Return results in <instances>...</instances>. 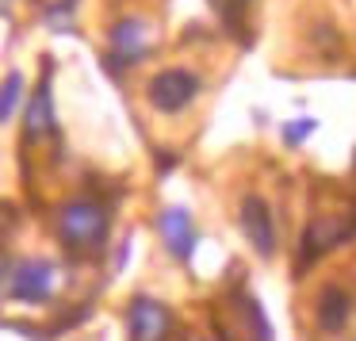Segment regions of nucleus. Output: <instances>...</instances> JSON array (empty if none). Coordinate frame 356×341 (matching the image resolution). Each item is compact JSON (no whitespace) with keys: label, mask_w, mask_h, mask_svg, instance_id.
<instances>
[{"label":"nucleus","mask_w":356,"mask_h":341,"mask_svg":"<svg viewBox=\"0 0 356 341\" xmlns=\"http://www.w3.org/2000/svg\"><path fill=\"white\" fill-rule=\"evenodd\" d=\"M8 276V253H4V249H0V280Z\"/></svg>","instance_id":"obj_11"},{"label":"nucleus","mask_w":356,"mask_h":341,"mask_svg":"<svg viewBox=\"0 0 356 341\" xmlns=\"http://www.w3.org/2000/svg\"><path fill=\"white\" fill-rule=\"evenodd\" d=\"M19 100H24V73L12 70L8 77L0 81V127H4L12 116H16Z\"/></svg>","instance_id":"obj_10"},{"label":"nucleus","mask_w":356,"mask_h":341,"mask_svg":"<svg viewBox=\"0 0 356 341\" xmlns=\"http://www.w3.org/2000/svg\"><path fill=\"white\" fill-rule=\"evenodd\" d=\"M157 230H161V241L177 261H188L195 253V226H192V215L184 207H165L157 215Z\"/></svg>","instance_id":"obj_8"},{"label":"nucleus","mask_w":356,"mask_h":341,"mask_svg":"<svg viewBox=\"0 0 356 341\" xmlns=\"http://www.w3.org/2000/svg\"><path fill=\"white\" fill-rule=\"evenodd\" d=\"M238 223H241V234L249 238V246H253L261 257L276 253V219H272V207H268L264 196L249 192L245 200H241Z\"/></svg>","instance_id":"obj_5"},{"label":"nucleus","mask_w":356,"mask_h":341,"mask_svg":"<svg viewBox=\"0 0 356 341\" xmlns=\"http://www.w3.org/2000/svg\"><path fill=\"white\" fill-rule=\"evenodd\" d=\"M8 276H12L8 280L12 299H19V303H47L50 295H54V287H58V264L47 261V257H27V261H19Z\"/></svg>","instance_id":"obj_3"},{"label":"nucleus","mask_w":356,"mask_h":341,"mask_svg":"<svg viewBox=\"0 0 356 341\" xmlns=\"http://www.w3.org/2000/svg\"><path fill=\"white\" fill-rule=\"evenodd\" d=\"M127 333H131V341H169L172 333L169 307L149 299V295H138L127 310Z\"/></svg>","instance_id":"obj_7"},{"label":"nucleus","mask_w":356,"mask_h":341,"mask_svg":"<svg viewBox=\"0 0 356 341\" xmlns=\"http://www.w3.org/2000/svg\"><path fill=\"white\" fill-rule=\"evenodd\" d=\"M58 238L73 253H96L108 238V211L96 200H70L58 207Z\"/></svg>","instance_id":"obj_1"},{"label":"nucleus","mask_w":356,"mask_h":341,"mask_svg":"<svg viewBox=\"0 0 356 341\" xmlns=\"http://www.w3.org/2000/svg\"><path fill=\"white\" fill-rule=\"evenodd\" d=\"M353 292H348L345 284H337V280H330V284H322V292H318L314 299V322L318 330L325 333V338H337V333L348 330V322H353Z\"/></svg>","instance_id":"obj_6"},{"label":"nucleus","mask_w":356,"mask_h":341,"mask_svg":"<svg viewBox=\"0 0 356 341\" xmlns=\"http://www.w3.org/2000/svg\"><path fill=\"white\" fill-rule=\"evenodd\" d=\"M108 47H111V54H115V62L134 65V62H142V58L154 54L157 31H154V24H149L146 16H123L108 31Z\"/></svg>","instance_id":"obj_4"},{"label":"nucleus","mask_w":356,"mask_h":341,"mask_svg":"<svg viewBox=\"0 0 356 341\" xmlns=\"http://www.w3.org/2000/svg\"><path fill=\"white\" fill-rule=\"evenodd\" d=\"M24 131H27V142L47 138V134L54 131V100H50V81H42V85L31 93V100H27Z\"/></svg>","instance_id":"obj_9"},{"label":"nucleus","mask_w":356,"mask_h":341,"mask_svg":"<svg viewBox=\"0 0 356 341\" xmlns=\"http://www.w3.org/2000/svg\"><path fill=\"white\" fill-rule=\"evenodd\" d=\"M234 4H245V0H234Z\"/></svg>","instance_id":"obj_12"},{"label":"nucleus","mask_w":356,"mask_h":341,"mask_svg":"<svg viewBox=\"0 0 356 341\" xmlns=\"http://www.w3.org/2000/svg\"><path fill=\"white\" fill-rule=\"evenodd\" d=\"M203 93L200 73L184 70V65H172V70H161L146 81V100L154 111L161 116H180L184 108H192Z\"/></svg>","instance_id":"obj_2"}]
</instances>
